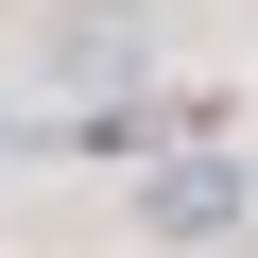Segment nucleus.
Instances as JSON below:
<instances>
[{"instance_id": "1", "label": "nucleus", "mask_w": 258, "mask_h": 258, "mask_svg": "<svg viewBox=\"0 0 258 258\" xmlns=\"http://www.w3.org/2000/svg\"><path fill=\"white\" fill-rule=\"evenodd\" d=\"M138 224H155L172 258H224V241L258 224V172H241V155H172V172H138Z\"/></svg>"}, {"instance_id": "2", "label": "nucleus", "mask_w": 258, "mask_h": 258, "mask_svg": "<svg viewBox=\"0 0 258 258\" xmlns=\"http://www.w3.org/2000/svg\"><path fill=\"white\" fill-rule=\"evenodd\" d=\"M138 35H155V18H120V0H86V18H69V52H52V69H69V86H120V69H138Z\"/></svg>"}]
</instances>
